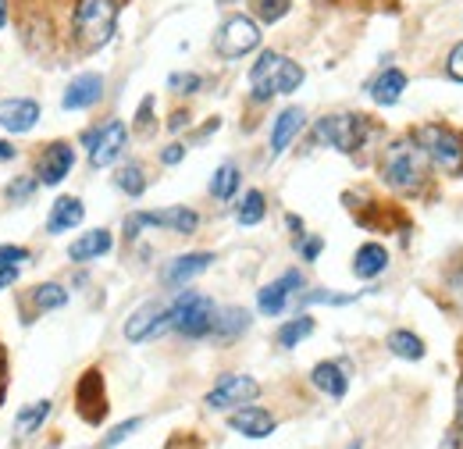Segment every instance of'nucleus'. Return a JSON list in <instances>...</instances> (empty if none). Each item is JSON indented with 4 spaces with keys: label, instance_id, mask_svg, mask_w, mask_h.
<instances>
[{
    "label": "nucleus",
    "instance_id": "16",
    "mask_svg": "<svg viewBox=\"0 0 463 449\" xmlns=\"http://www.w3.org/2000/svg\"><path fill=\"white\" fill-rule=\"evenodd\" d=\"M75 399H79V414L90 421V424H100L107 417V399H104V374L97 367H90L75 389Z\"/></svg>",
    "mask_w": 463,
    "mask_h": 449
},
{
    "label": "nucleus",
    "instance_id": "45",
    "mask_svg": "<svg viewBox=\"0 0 463 449\" xmlns=\"http://www.w3.org/2000/svg\"><path fill=\"white\" fill-rule=\"evenodd\" d=\"M4 161H15V146L0 139V164H4Z\"/></svg>",
    "mask_w": 463,
    "mask_h": 449
},
{
    "label": "nucleus",
    "instance_id": "36",
    "mask_svg": "<svg viewBox=\"0 0 463 449\" xmlns=\"http://www.w3.org/2000/svg\"><path fill=\"white\" fill-rule=\"evenodd\" d=\"M143 428V417H129V421H122L107 438H104V449H111V445H118V442H125L132 431H139Z\"/></svg>",
    "mask_w": 463,
    "mask_h": 449
},
{
    "label": "nucleus",
    "instance_id": "19",
    "mask_svg": "<svg viewBox=\"0 0 463 449\" xmlns=\"http://www.w3.org/2000/svg\"><path fill=\"white\" fill-rule=\"evenodd\" d=\"M303 125H307L303 107H286V111L275 118V125H271V157H282V154L289 150V143L303 132Z\"/></svg>",
    "mask_w": 463,
    "mask_h": 449
},
{
    "label": "nucleus",
    "instance_id": "30",
    "mask_svg": "<svg viewBox=\"0 0 463 449\" xmlns=\"http://www.w3.org/2000/svg\"><path fill=\"white\" fill-rule=\"evenodd\" d=\"M68 303V289L58 286V282H43L33 289V307L36 311H61Z\"/></svg>",
    "mask_w": 463,
    "mask_h": 449
},
{
    "label": "nucleus",
    "instance_id": "20",
    "mask_svg": "<svg viewBox=\"0 0 463 449\" xmlns=\"http://www.w3.org/2000/svg\"><path fill=\"white\" fill-rule=\"evenodd\" d=\"M210 261H214V254H207V250H200V254H182V257H175V261H171V264L164 268V286L178 289V286L192 282L196 275H203V272L210 268Z\"/></svg>",
    "mask_w": 463,
    "mask_h": 449
},
{
    "label": "nucleus",
    "instance_id": "23",
    "mask_svg": "<svg viewBox=\"0 0 463 449\" xmlns=\"http://www.w3.org/2000/svg\"><path fill=\"white\" fill-rule=\"evenodd\" d=\"M310 382H314L325 396H332V399H342L346 389H349V378H346V371H342L335 360H321V364L310 371Z\"/></svg>",
    "mask_w": 463,
    "mask_h": 449
},
{
    "label": "nucleus",
    "instance_id": "17",
    "mask_svg": "<svg viewBox=\"0 0 463 449\" xmlns=\"http://www.w3.org/2000/svg\"><path fill=\"white\" fill-rule=\"evenodd\" d=\"M228 428L239 431V435H247V438H268V435L275 431V417H271L264 406L247 403V406H239L236 414L228 417Z\"/></svg>",
    "mask_w": 463,
    "mask_h": 449
},
{
    "label": "nucleus",
    "instance_id": "38",
    "mask_svg": "<svg viewBox=\"0 0 463 449\" xmlns=\"http://www.w3.org/2000/svg\"><path fill=\"white\" fill-rule=\"evenodd\" d=\"M36 185H40V178H15V182L8 185V196H12L15 203H22V200H29V196L36 193Z\"/></svg>",
    "mask_w": 463,
    "mask_h": 449
},
{
    "label": "nucleus",
    "instance_id": "8",
    "mask_svg": "<svg viewBox=\"0 0 463 449\" xmlns=\"http://www.w3.org/2000/svg\"><path fill=\"white\" fill-rule=\"evenodd\" d=\"M82 143L90 150V164L93 168H107V164H114L122 157V150L129 143V129H125V122L114 118V122H104L100 129H90L82 136Z\"/></svg>",
    "mask_w": 463,
    "mask_h": 449
},
{
    "label": "nucleus",
    "instance_id": "43",
    "mask_svg": "<svg viewBox=\"0 0 463 449\" xmlns=\"http://www.w3.org/2000/svg\"><path fill=\"white\" fill-rule=\"evenodd\" d=\"M185 125H189V111H175V114H171V122H168V129H171V132H178V129H185Z\"/></svg>",
    "mask_w": 463,
    "mask_h": 449
},
{
    "label": "nucleus",
    "instance_id": "22",
    "mask_svg": "<svg viewBox=\"0 0 463 449\" xmlns=\"http://www.w3.org/2000/svg\"><path fill=\"white\" fill-rule=\"evenodd\" d=\"M403 90H406V72H399V68H385V72L371 83V100H374L378 107H392V104H399Z\"/></svg>",
    "mask_w": 463,
    "mask_h": 449
},
{
    "label": "nucleus",
    "instance_id": "1",
    "mask_svg": "<svg viewBox=\"0 0 463 449\" xmlns=\"http://www.w3.org/2000/svg\"><path fill=\"white\" fill-rule=\"evenodd\" d=\"M428 154L420 150V143L410 136V139H396L385 146L381 154V178L388 189L396 193H417L428 178Z\"/></svg>",
    "mask_w": 463,
    "mask_h": 449
},
{
    "label": "nucleus",
    "instance_id": "21",
    "mask_svg": "<svg viewBox=\"0 0 463 449\" xmlns=\"http://www.w3.org/2000/svg\"><path fill=\"white\" fill-rule=\"evenodd\" d=\"M111 247H114V236H111L107 229H93V232H82V236L68 247V257H72L75 264H90V261H100L104 254H111Z\"/></svg>",
    "mask_w": 463,
    "mask_h": 449
},
{
    "label": "nucleus",
    "instance_id": "47",
    "mask_svg": "<svg viewBox=\"0 0 463 449\" xmlns=\"http://www.w3.org/2000/svg\"><path fill=\"white\" fill-rule=\"evenodd\" d=\"M459 428H463V389H459Z\"/></svg>",
    "mask_w": 463,
    "mask_h": 449
},
{
    "label": "nucleus",
    "instance_id": "46",
    "mask_svg": "<svg viewBox=\"0 0 463 449\" xmlns=\"http://www.w3.org/2000/svg\"><path fill=\"white\" fill-rule=\"evenodd\" d=\"M0 385H4V350H0Z\"/></svg>",
    "mask_w": 463,
    "mask_h": 449
},
{
    "label": "nucleus",
    "instance_id": "2",
    "mask_svg": "<svg viewBox=\"0 0 463 449\" xmlns=\"http://www.w3.org/2000/svg\"><path fill=\"white\" fill-rule=\"evenodd\" d=\"M118 0H75L72 4V40L79 51H100L118 29Z\"/></svg>",
    "mask_w": 463,
    "mask_h": 449
},
{
    "label": "nucleus",
    "instance_id": "15",
    "mask_svg": "<svg viewBox=\"0 0 463 449\" xmlns=\"http://www.w3.org/2000/svg\"><path fill=\"white\" fill-rule=\"evenodd\" d=\"M296 289H303V275L300 272H286L282 279H275L271 286H264L257 293V311L268 314V318H279L289 307V300H293Z\"/></svg>",
    "mask_w": 463,
    "mask_h": 449
},
{
    "label": "nucleus",
    "instance_id": "29",
    "mask_svg": "<svg viewBox=\"0 0 463 449\" xmlns=\"http://www.w3.org/2000/svg\"><path fill=\"white\" fill-rule=\"evenodd\" d=\"M388 350H392L399 360H420V357H424L420 335H413V332H406V328H399V332L388 335Z\"/></svg>",
    "mask_w": 463,
    "mask_h": 449
},
{
    "label": "nucleus",
    "instance_id": "39",
    "mask_svg": "<svg viewBox=\"0 0 463 449\" xmlns=\"http://www.w3.org/2000/svg\"><path fill=\"white\" fill-rule=\"evenodd\" d=\"M445 72L456 79V83H463V43H456L452 51H449V61H445Z\"/></svg>",
    "mask_w": 463,
    "mask_h": 449
},
{
    "label": "nucleus",
    "instance_id": "13",
    "mask_svg": "<svg viewBox=\"0 0 463 449\" xmlns=\"http://www.w3.org/2000/svg\"><path fill=\"white\" fill-rule=\"evenodd\" d=\"M72 168H75V146L65 143V139H58V143H51V146L40 154V171H36V178H40V185H61V182L72 175Z\"/></svg>",
    "mask_w": 463,
    "mask_h": 449
},
{
    "label": "nucleus",
    "instance_id": "4",
    "mask_svg": "<svg viewBox=\"0 0 463 449\" xmlns=\"http://www.w3.org/2000/svg\"><path fill=\"white\" fill-rule=\"evenodd\" d=\"M214 314H217V311H214L210 296H200V293H192V289L178 293L175 303H168V325H171L175 332H182L185 339H203V335H210Z\"/></svg>",
    "mask_w": 463,
    "mask_h": 449
},
{
    "label": "nucleus",
    "instance_id": "31",
    "mask_svg": "<svg viewBox=\"0 0 463 449\" xmlns=\"http://www.w3.org/2000/svg\"><path fill=\"white\" fill-rule=\"evenodd\" d=\"M307 335H314V318L300 314V318H293V321H286V325L279 328V346L293 350V346H300Z\"/></svg>",
    "mask_w": 463,
    "mask_h": 449
},
{
    "label": "nucleus",
    "instance_id": "41",
    "mask_svg": "<svg viewBox=\"0 0 463 449\" xmlns=\"http://www.w3.org/2000/svg\"><path fill=\"white\" fill-rule=\"evenodd\" d=\"M182 157H185V146H182V143H171V146L161 150V164H178Z\"/></svg>",
    "mask_w": 463,
    "mask_h": 449
},
{
    "label": "nucleus",
    "instance_id": "26",
    "mask_svg": "<svg viewBox=\"0 0 463 449\" xmlns=\"http://www.w3.org/2000/svg\"><path fill=\"white\" fill-rule=\"evenodd\" d=\"M250 328V314L243 311V307H228V311H221V314H214V335H221V339H236V335H243Z\"/></svg>",
    "mask_w": 463,
    "mask_h": 449
},
{
    "label": "nucleus",
    "instance_id": "35",
    "mask_svg": "<svg viewBox=\"0 0 463 449\" xmlns=\"http://www.w3.org/2000/svg\"><path fill=\"white\" fill-rule=\"evenodd\" d=\"M200 86H203V79H200L196 72H175V75L168 79V90H175V93H185V97H189V93H196Z\"/></svg>",
    "mask_w": 463,
    "mask_h": 449
},
{
    "label": "nucleus",
    "instance_id": "12",
    "mask_svg": "<svg viewBox=\"0 0 463 449\" xmlns=\"http://www.w3.org/2000/svg\"><path fill=\"white\" fill-rule=\"evenodd\" d=\"M40 104L33 97H8V100H0V129L12 132V136H26L36 129L40 122Z\"/></svg>",
    "mask_w": 463,
    "mask_h": 449
},
{
    "label": "nucleus",
    "instance_id": "40",
    "mask_svg": "<svg viewBox=\"0 0 463 449\" xmlns=\"http://www.w3.org/2000/svg\"><path fill=\"white\" fill-rule=\"evenodd\" d=\"M321 250H325V240H321V236H310V240H303V243H300L303 261H318V257H321Z\"/></svg>",
    "mask_w": 463,
    "mask_h": 449
},
{
    "label": "nucleus",
    "instance_id": "42",
    "mask_svg": "<svg viewBox=\"0 0 463 449\" xmlns=\"http://www.w3.org/2000/svg\"><path fill=\"white\" fill-rule=\"evenodd\" d=\"M19 282V268H0V289H12Z\"/></svg>",
    "mask_w": 463,
    "mask_h": 449
},
{
    "label": "nucleus",
    "instance_id": "3",
    "mask_svg": "<svg viewBox=\"0 0 463 449\" xmlns=\"http://www.w3.org/2000/svg\"><path fill=\"white\" fill-rule=\"evenodd\" d=\"M303 75L307 72L293 58H286L279 51H264L250 68V93H254V100H271L279 93H296L303 86Z\"/></svg>",
    "mask_w": 463,
    "mask_h": 449
},
{
    "label": "nucleus",
    "instance_id": "24",
    "mask_svg": "<svg viewBox=\"0 0 463 449\" xmlns=\"http://www.w3.org/2000/svg\"><path fill=\"white\" fill-rule=\"evenodd\" d=\"M388 268V250L381 243H364L353 257V275L357 279H378Z\"/></svg>",
    "mask_w": 463,
    "mask_h": 449
},
{
    "label": "nucleus",
    "instance_id": "27",
    "mask_svg": "<svg viewBox=\"0 0 463 449\" xmlns=\"http://www.w3.org/2000/svg\"><path fill=\"white\" fill-rule=\"evenodd\" d=\"M264 214H268V200H264V193H261V189L243 193V203H239V210H236V221L250 229V224H261V221H264Z\"/></svg>",
    "mask_w": 463,
    "mask_h": 449
},
{
    "label": "nucleus",
    "instance_id": "28",
    "mask_svg": "<svg viewBox=\"0 0 463 449\" xmlns=\"http://www.w3.org/2000/svg\"><path fill=\"white\" fill-rule=\"evenodd\" d=\"M236 189H239V168L236 164H221L214 171V178H210V196L214 200H232V196H236Z\"/></svg>",
    "mask_w": 463,
    "mask_h": 449
},
{
    "label": "nucleus",
    "instance_id": "34",
    "mask_svg": "<svg viewBox=\"0 0 463 449\" xmlns=\"http://www.w3.org/2000/svg\"><path fill=\"white\" fill-rule=\"evenodd\" d=\"M26 261H33V254L26 247H15V243L0 247V268H22Z\"/></svg>",
    "mask_w": 463,
    "mask_h": 449
},
{
    "label": "nucleus",
    "instance_id": "25",
    "mask_svg": "<svg viewBox=\"0 0 463 449\" xmlns=\"http://www.w3.org/2000/svg\"><path fill=\"white\" fill-rule=\"evenodd\" d=\"M51 410H54V403H51V399H36V403L22 406V410H19V417H15V431H19L22 438H29L33 431H40V428H43V421L51 417Z\"/></svg>",
    "mask_w": 463,
    "mask_h": 449
},
{
    "label": "nucleus",
    "instance_id": "7",
    "mask_svg": "<svg viewBox=\"0 0 463 449\" xmlns=\"http://www.w3.org/2000/svg\"><path fill=\"white\" fill-rule=\"evenodd\" d=\"M367 132H371V125H367L364 114H325V118L314 125V136H318L325 146L339 150V154H353V150L367 139Z\"/></svg>",
    "mask_w": 463,
    "mask_h": 449
},
{
    "label": "nucleus",
    "instance_id": "9",
    "mask_svg": "<svg viewBox=\"0 0 463 449\" xmlns=\"http://www.w3.org/2000/svg\"><path fill=\"white\" fill-rule=\"evenodd\" d=\"M143 224H153V229H168L178 236H192L200 229V214L192 207H168V210H146V214H132L129 217V229L136 236V229Z\"/></svg>",
    "mask_w": 463,
    "mask_h": 449
},
{
    "label": "nucleus",
    "instance_id": "18",
    "mask_svg": "<svg viewBox=\"0 0 463 449\" xmlns=\"http://www.w3.org/2000/svg\"><path fill=\"white\" fill-rule=\"evenodd\" d=\"M82 217H86V207H82L79 196H58L54 207H51V217H47V232L51 236L72 232V229L82 224Z\"/></svg>",
    "mask_w": 463,
    "mask_h": 449
},
{
    "label": "nucleus",
    "instance_id": "44",
    "mask_svg": "<svg viewBox=\"0 0 463 449\" xmlns=\"http://www.w3.org/2000/svg\"><path fill=\"white\" fill-rule=\"evenodd\" d=\"M12 22V0H0V29Z\"/></svg>",
    "mask_w": 463,
    "mask_h": 449
},
{
    "label": "nucleus",
    "instance_id": "37",
    "mask_svg": "<svg viewBox=\"0 0 463 449\" xmlns=\"http://www.w3.org/2000/svg\"><path fill=\"white\" fill-rule=\"evenodd\" d=\"M136 132H143V136L153 132V97H143V104L136 111Z\"/></svg>",
    "mask_w": 463,
    "mask_h": 449
},
{
    "label": "nucleus",
    "instance_id": "14",
    "mask_svg": "<svg viewBox=\"0 0 463 449\" xmlns=\"http://www.w3.org/2000/svg\"><path fill=\"white\" fill-rule=\"evenodd\" d=\"M104 100V75L100 72H82L75 75L68 86H65V97H61V107L65 111H90Z\"/></svg>",
    "mask_w": 463,
    "mask_h": 449
},
{
    "label": "nucleus",
    "instance_id": "33",
    "mask_svg": "<svg viewBox=\"0 0 463 449\" xmlns=\"http://www.w3.org/2000/svg\"><path fill=\"white\" fill-rule=\"evenodd\" d=\"M289 8H293V0H254L257 22H264V26H275V22H282V19L289 15Z\"/></svg>",
    "mask_w": 463,
    "mask_h": 449
},
{
    "label": "nucleus",
    "instance_id": "48",
    "mask_svg": "<svg viewBox=\"0 0 463 449\" xmlns=\"http://www.w3.org/2000/svg\"><path fill=\"white\" fill-rule=\"evenodd\" d=\"M346 449H364V442H360V438H357V442H349V445H346Z\"/></svg>",
    "mask_w": 463,
    "mask_h": 449
},
{
    "label": "nucleus",
    "instance_id": "10",
    "mask_svg": "<svg viewBox=\"0 0 463 449\" xmlns=\"http://www.w3.org/2000/svg\"><path fill=\"white\" fill-rule=\"evenodd\" d=\"M261 396V385L250 374H224L210 392H207V406L210 410H232V406H247Z\"/></svg>",
    "mask_w": 463,
    "mask_h": 449
},
{
    "label": "nucleus",
    "instance_id": "32",
    "mask_svg": "<svg viewBox=\"0 0 463 449\" xmlns=\"http://www.w3.org/2000/svg\"><path fill=\"white\" fill-rule=\"evenodd\" d=\"M114 182H118V189L129 193V196H143V193H146V178H143V168H139V164H125V168H118Z\"/></svg>",
    "mask_w": 463,
    "mask_h": 449
},
{
    "label": "nucleus",
    "instance_id": "6",
    "mask_svg": "<svg viewBox=\"0 0 463 449\" xmlns=\"http://www.w3.org/2000/svg\"><path fill=\"white\" fill-rule=\"evenodd\" d=\"M261 36H264V33H261V22H257V19H250V15H228V19L221 22V29H217L214 47H217L221 58L236 61V58L254 54V51L261 47Z\"/></svg>",
    "mask_w": 463,
    "mask_h": 449
},
{
    "label": "nucleus",
    "instance_id": "5",
    "mask_svg": "<svg viewBox=\"0 0 463 449\" xmlns=\"http://www.w3.org/2000/svg\"><path fill=\"white\" fill-rule=\"evenodd\" d=\"M413 139L420 143V150L428 154V161H435L445 175L463 171V136L445 129V125H420L413 132Z\"/></svg>",
    "mask_w": 463,
    "mask_h": 449
},
{
    "label": "nucleus",
    "instance_id": "11",
    "mask_svg": "<svg viewBox=\"0 0 463 449\" xmlns=\"http://www.w3.org/2000/svg\"><path fill=\"white\" fill-rule=\"evenodd\" d=\"M171 325H168V307L164 303H157V300H150V303H143L129 321H125V339L129 343H146V339H157L161 332H168Z\"/></svg>",
    "mask_w": 463,
    "mask_h": 449
}]
</instances>
